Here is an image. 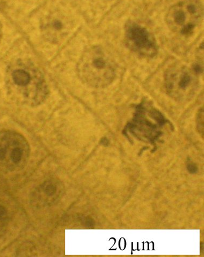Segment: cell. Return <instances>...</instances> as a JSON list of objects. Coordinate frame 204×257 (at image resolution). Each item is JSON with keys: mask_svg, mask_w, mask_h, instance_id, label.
I'll use <instances>...</instances> for the list:
<instances>
[{"mask_svg": "<svg viewBox=\"0 0 204 257\" xmlns=\"http://www.w3.org/2000/svg\"><path fill=\"white\" fill-rule=\"evenodd\" d=\"M197 125L198 131L202 135L203 132V109L201 108L199 110L197 116Z\"/></svg>", "mask_w": 204, "mask_h": 257, "instance_id": "8", "label": "cell"}, {"mask_svg": "<svg viewBox=\"0 0 204 257\" xmlns=\"http://www.w3.org/2000/svg\"><path fill=\"white\" fill-rule=\"evenodd\" d=\"M197 73L182 64L169 67L164 75L165 87L168 94L179 102L190 100L198 87Z\"/></svg>", "mask_w": 204, "mask_h": 257, "instance_id": "4", "label": "cell"}, {"mask_svg": "<svg viewBox=\"0 0 204 257\" xmlns=\"http://www.w3.org/2000/svg\"><path fill=\"white\" fill-rule=\"evenodd\" d=\"M125 41L128 49L141 57L152 58L158 52L157 43L153 34L137 22L130 21L126 23Z\"/></svg>", "mask_w": 204, "mask_h": 257, "instance_id": "5", "label": "cell"}, {"mask_svg": "<svg viewBox=\"0 0 204 257\" xmlns=\"http://www.w3.org/2000/svg\"><path fill=\"white\" fill-rule=\"evenodd\" d=\"M77 71L85 84L94 88H104L116 78V63L108 51L101 46H93L83 53Z\"/></svg>", "mask_w": 204, "mask_h": 257, "instance_id": "2", "label": "cell"}, {"mask_svg": "<svg viewBox=\"0 0 204 257\" xmlns=\"http://www.w3.org/2000/svg\"><path fill=\"white\" fill-rule=\"evenodd\" d=\"M24 144L17 134L10 131L0 132V160L7 157L13 158L20 156L24 151Z\"/></svg>", "mask_w": 204, "mask_h": 257, "instance_id": "7", "label": "cell"}, {"mask_svg": "<svg viewBox=\"0 0 204 257\" xmlns=\"http://www.w3.org/2000/svg\"><path fill=\"white\" fill-rule=\"evenodd\" d=\"M203 17L200 0H180L169 8L165 22L173 33L186 37L192 35L200 26Z\"/></svg>", "mask_w": 204, "mask_h": 257, "instance_id": "3", "label": "cell"}, {"mask_svg": "<svg viewBox=\"0 0 204 257\" xmlns=\"http://www.w3.org/2000/svg\"><path fill=\"white\" fill-rule=\"evenodd\" d=\"M2 36H3V26L1 24V22H0V42H1Z\"/></svg>", "mask_w": 204, "mask_h": 257, "instance_id": "9", "label": "cell"}, {"mask_svg": "<svg viewBox=\"0 0 204 257\" xmlns=\"http://www.w3.org/2000/svg\"><path fill=\"white\" fill-rule=\"evenodd\" d=\"M73 23L69 16L59 11L49 13L42 21L41 30L48 41L57 43L69 34Z\"/></svg>", "mask_w": 204, "mask_h": 257, "instance_id": "6", "label": "cell"}, {"mask_svg": "<svg viewBox=\"0 0 204 257\" xmlns=\"http://www.w3.org/2000/svg\"><path fill=\"white\" fill-rule=\"evenodd\" d=\"M6 81L13 99L23 105L36 106L48 96V85L42 73L28 60L12 64L7 71Z\"/></svg>", "mask_w": 204, "mask_h": 257, "instance_id": "1", "label": "cell"}]
</instances>
